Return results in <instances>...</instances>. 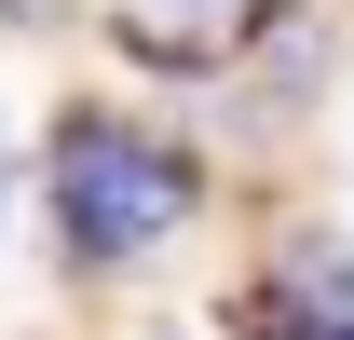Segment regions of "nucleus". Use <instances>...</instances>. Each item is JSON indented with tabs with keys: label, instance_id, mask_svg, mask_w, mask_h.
Masks as SVG:
<instances>
[{
	"label": "nucleus",
	"instance_id": "obj_2",
	"mask_svg": "<svg viewBox=\"0 0 354 340\" xmlns=\"http://www.w3.org/2000/svg\"><path fill=\"white\" fill-rule=\"evenodd\" d=\"M232 340H354V313H300V299H245V313H232Z\"/></svg>",
	"mask_w": 354,
	"mask_h": 340
},
{
	"label": "nucleus",
	"instance_id": "obj_3",
	"mask_svg": "<svg viewBox=\"0 0 354 340\" xmlns=\"http://www.w3.org/2000/svg\"><path fill=\"white\" fill-rule=\"evenodd\" d=\"M136 14H177V28H232L245 0H136Z\"/></svg>",
	"mask_w": 354,
	"mask_h": 340
},
{
	"label": "nucleus",
	"instance_id": "obj_1",
	"mask_svg": "<svg viewBox=\"0 0 354 340\" xmlns=\"http://www.w3.org/2000/svg\"><path fill=\"white\" fill-rule=\"evenodd\" d=\"M41 191H55L68 272H136L205 218V150L164 123H123V109H68L41 150Z\"/></svg>",
	"mask_w": 354,
	"mask_h": 340
},
{
	"label": "nucleus",
	"instance_id": "obj_4",
	"mask_svg": "<svg viewBox=\"0 0 354 340\" xmlns=\"http://www.w3.org/2000/svg\"><path fill=\"white\" fill-rule=\"evenodd\" d=\"M0 232H14V123H0Z\"/></svg>",
	"mask_w": 354,
	"mask_h": 340
}]
</instances>
